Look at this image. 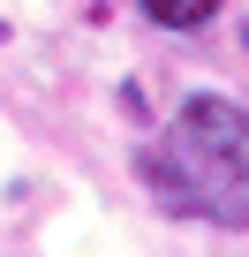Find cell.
<instances>
[{"instance_id":"cell-2","label":"cell","mask_w":249,"mask_h":257,"mask_svg":"<svg viewBox=\"0 0 249 257\" xmlns=\"http://www.w3.org/2000/svg\"><path fill=\"white\" fill-rule=\"evenodd\" d=\"M136 8L159 23V31H204L219 16V0H136Z\"/></svg>"},{"instance_id":"cell-1","label":"cell","mask_w":249,"mask_h":257,"mask_svg":"<svg viewBox=\"0 0 249 257\" xmlns=\"http://www.w3.org/2000/svg\"><path fill=\"white\" fill-rule=\"evenodd\" d=\"M136 174L174 219L241 234L249 227V113L219 91L181 98L174 121L151 137V152L136 159Z\"/></svg>"}]
</instances>
